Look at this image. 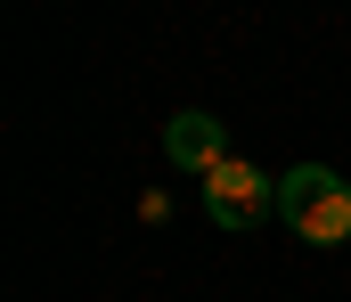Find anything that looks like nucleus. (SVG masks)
<instances>
[{
	"mask_svg": "<svg viewBox=\"0 0 351 302\" xmlns=\"http://www.w3.org/2000/svg\"><path fill=\"white\" fill-rule=\"evenodd\" d=\"M278 212L294 221L302 245H343L351 237V188L327 164H294V172L278 180Z\"/></svg>",
	"mask_w": 351,
	"mask_h": 302,
	"instance_id": "1",
	"label": "nucleus"
},
{
	"mask_svg": "<svg viewBox=\"0 0 351 302\" xmlns=\"http://www.w3.org/2000/svg\"><path fill=\"white\" fill-rule=\"evenodd\" d=\"M269 204H278V180H269L254 155H229V164L204 172V221L213 229H254Z\"/></svg>",
	"mask_w": 351,
	"mask_h": 302,
	"instance_id": "2",
	"label": "nucleus"
},
{
	"mask_svg": "<svg viewBox=\"0 0 351 302\" xmlns=\"http://www.w3.org/2000/svg\"><path fill=\"white\" fill-rule=\"evenodd\" d=\"M164 155H172L180 172H213V164H229V131L204 106H180L172 123H164Z\"/></svg>",
	"mask_w": 351,
	"mask_h": 302,
	"instance_id": "3",
	"label": "nucleus"
}]
</instances>
